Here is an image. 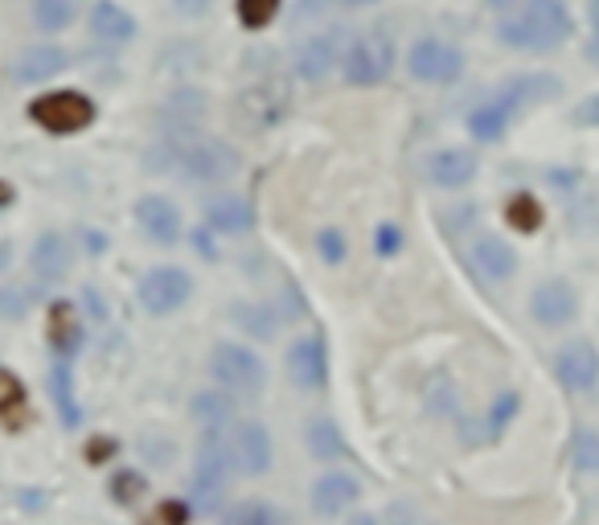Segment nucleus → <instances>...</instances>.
Wrapping results in <instances>:
<instances>
[{"label": "nucleus", "instance_id": "423d86ee", "mask_svg": "<svg viewBox=\"0 0 599 525\" xmlns=\"http://www.w3.org/2000/svg\"><path fill=\"white\" fill-rule=\"evenodd\" d=\"M464 70V53L456 46H447L440 37H423L411 46V74L419 83H431V86H447L456 83Z\"/></svg>", "mask_w": 599, "mask_h": 525}, {"label": "nucleus", "instance_id": "e433bc0d", "mask_svg": "<svg viewBox=\"0 0 599 525\" xmlns=\"http://www.w3.org/2000/svg\"><path fill=\"white\" fill-rule=\"evenodd\" d=\"M403 247V235L394 230V226H378V235H374V251L378 254H394Z\"/></svg>", "mask_w": 599, "mask_h": 525}, {"label": "nucleus", "instance_id": "dca6fc26", "mask_svg": "<svg viewBox=\"0 0 599 525\" xmlns=\"http://www.w3.org/2000/svg\"><path fill=\"white\" fill-rule=\"evenodd\" d=\"M202 116H206V95H202V91H177V95L165 103L160 123L169 128L172 140H189L193 136V128L202 123Z\"/></svg>", "mask_w": 599, "mask_h": 525}, {"label": "nucleus", "instance_id": "ea45409f", "mask_svg": "<svg viewBox=\"0 0 599 525\" xmlns=\"http://www.w3.org/2000/svg\"><path fill=\"white\" fill-rule=\"evenodd\" d=\"M177 9H181L185 17H202L209 9V0H177Z\"/></svg>", "mask_w": 599, "mask_h": 525}, {"label": "nucleus", "instance_id": "4be33fe9", "mask_svg": "<svg viewBox=\"0 0 599 525\" xmlns=\"http://www.w3.org/2000/svg\"><path fill=\"white\" fill-rule=\"evenodd\" d=\"M472 259H477V267L489 275V279H510V275L517 272V254H514V247H510L505 238H493V235L477 238Z\"/></svg>", "mask_w": 599, "mask_h": 525}, {"label": "nucleus", "instance_id": "4c0bfd02", "mask_svg": "<svg viewBox=\"0 0 599 525\" xmlns=\"http://www.w3.org/2000/svg\"><path fill=\"white\" fill-rule=\"evenodd\" d=\"M575 119H579V123H587V128H599V95L583 99V107L575 111Z\"/></svg>", "mask_w": 599, "mask_h": 525}, {"label": "nucleus", "instance_id": "f03ea898", "mask_svg": "<svg viewBox=\"0 0 599 525\" xmlns=\"http://www.w3.org/2000/svg\"><path fill=\"white\" fill-rule=\"evenodd\" d=\"M177 165L185 169L189 181H197V186H218L226 177H235V169H239V153H235L226 140L189 136L185 144L177 148Z\"/></svg>", "mask_w": 599, "mask_h": 525}, {"label": "nucleus", "instance_id": "2eb2a0df", "mask_svg": "<svg viewBox=\"0 0 599 525\" xmlns=\"http://www.w3.org/2000/svg\"><path fill=\"white\" fill-rule=\"evenodd\" d=\"M337 67V37L333 34H316L309 37L300 50H296V74L304 83H325Z\"/></svg>", "mask_w": 599, "mask_h": 525}, {"label": "nucleus", "instance_id": "c756f323", "mask_svg": "<svg viewBox=\"0 0 599 525\" xmlns=\"http://www.w3.org/2000/svg\"><path fill=\"white\" fill-rule=\"evenodd\" d=\"M571 456H575V468H583V473H599V431H575Z\"/></svg>", "mask_w": 599, "mask_h": 525}, {"label": "nucleus", "instance_id": "f3484780", "mask_svg": "<svg viewBox=\"0 0 599 525\" xmlns=\"http://www.w3.org/2000/svg\"><path fill=\"white\" fill-rule=\"evenodd\" d=\"M91 34L107 41V46H123V41H132L136 37V17L120 9L116 0H99L95 9H91Z\"/></svg>", "mask_w": 599, "mask_h": 525}, {"label": "nucleus", "instance_id": "b1692460", "mask_svg": "<svg viewBox=\"0 0 599 525\" xmlns=\"http://www.w3.org/2000/svg\"><path fill=\"white\" fill-rule=\"evenodd\" d=\"M247 116L255 119V123H275V119L288 111V91L284 83H259L247 91Z\"/></svg>", "mask_w": 599, "mask_h": 525}, {"label": "nucleus", "instance_id": "2f4dec72", "mask_svg": "<svg viewBox=\"0 0 599 525\" xmlns=\"http://www.w3.org/2000/svg\"><path fill=\"white\" fill-rule=\"evenodd\" d=\"M275 13H279V0H239V21L247 29H263L272 25Z\"/></svg>", "mask_w": 599, "mask_h": 525}, {"label": "nucleus", "instance_id": "393cba45", "mask_svg": "<svg viewBox=\"0 0 599 525\" xmlns=\"http://www.w3.org/2000/svg\"><path fill=\"white\" fill-rule=\"evenodd\" d=\"M510 111L501 107V103H484V107H477L472 116H468V128H472V136L477 140H501L505 136V128H510Z\"/></svg>", "mask_w": 599, "mask_h": 525}, {"label": "nucleus", "instance_id": "39448f33", "mask_svg": "<svg viewBox=\"0 0 599 525\" xmlns=\"http://www.w3.org/2000/svg\"><path fill=\"white\" fill-rule=\"evenodd\" d=\"M394 67V46L386 34H361L345 50V79L349 86H378Z\"/></svg>", "mask_w": 599, "mask_h": 525}, {"label": "nucleus", "instance_id": "1a4fd4ad", "mask_svg": "<svg viewBox=\"0 0 599 525\" xmlns=\"http://www.w3.org/2000/svg\"><path fill=\"white\" fill-rule=\"evenodd\" d=\"M136 222H140V230L153 238L156 247H172V242L181 238V210H177L169 198H156V193L140 198Z\"/></svg>", "mask_w": 599, "mask_h": 525}, {"label": "nucleus", "instance_id": "7c9ffc66", "mask_svg": "<svg viewBox=\"0 0 599 525\" xmlns=\"http://www.w3.org/2000/svg\"><path fill=\"white\" fill-rule=\"evenodd\" d=\"M53 394H58L62 423L79 427V407H74V386H70V370H67V366H53Z\"/></svg>", "mask_w": 599, "mask_h": 525}, {"label": "nucleus", "instance_id": "79ce46f5", "mask_svg": "<svg viewBox=\"0 0 599 525\" xmlns=\"http://www.w3.org/2000/svg\"><path fill=\"white\" fill-rule=\"evenodd\" d=\"M591 25H596V34H591V50H587V53H591V58L599 62V21H591Z\"/></svg>", "mask_w": 599, "mask_h": 525}, {"label": "nucleus", "instance_id": "473e14b6", "mask_svg": "<svg viewBox=\"0 0 599 525\" xmlns=\"http://www.w3.org/2000/svg\"><path fill=\"white\" fill-rule=\"evenodd\" d=\"M193 415L206 419L209 427L226 423V419H230V398H226V394H197V398H193Z\"/></svg>", "mask_w": 599, "mask_h": 525}, {"label": "nucleus", "instance_id": "f257e3e1", "mask_svg": "<svg viewBox=\"0 0 599 525\" xmlns=\"http://www.w3.org/2000/svg\"><path fill=\"white\" fill-rule=\"evenodd\" d=\"M571 13H566L563 0H526L522 13L501 25V37L517 46V50L547 53L559 50L566 37H571Z\"/></svg>", "mask_w": 599, "mask_h": 525}, {"label": "nucleus", "instance_id": "bb28decb", "mask_svg": "<svg viewBox=\"0 0 599 525\" xmlns=\"http://www.w3.org/2000/svg\"><path fill=\"white\" fill-rule=\"evenodd\" d=\"M34 21L37 29H46V34L67 29L74 21V0H34Z\"/></svg>", "mask_w": 599, "mask_h": 525}, {"label": "nucleus", "instance_id": "5701e85b", "mask_svg": "<svg viewBox=\"0 0 599 525\" xmlns=\"http://www.w3.org/2000/svg\"><path fill=\"white\" fill-rule=\"evenodd\" d=\"M29 419H34V410H29L25 386H21L13 373L0 370V423H4V431H25Z\"/></svg>", "mask_w": 599, "mask_h": 525}, {"label": "nucleus", "instance_id": "20e7f679", "mask_svg": "<svg viewBox=\"0 0 599 525\" xmlns=\"http://www.w3.org/2000/svg\"><path fill=\"white\" fill-rule=\"evenodd\" d=\"M214 378L230 390V398H251L263 390L267 382V370H263V361H259L247 345H235V341H226L214 349Z\"/></svg>", "mask_w": 599, "mask_h": 525}, {"label": "nucleus", "instance_id": "7ed1b4c3", "mask_svg": "<svg viewBox=\"0 0 599 525\" xmlns=\"http://www.w3.org/2000/svg\"><path fill=\"white\" fill-rule=\"evenodd\" d=\"M29 119L53 136H70V132H83L95 123V103L79 91H50L29 107Z\"/></svg>", "mask_w": 599, "mask_h": 525}, {"label": "nucleus", "instance_id": "6ab92c4d", "mask_svg": "<svg viewBox=\"0 0 599 525\" xmlns=\"http://www.w3.org/2000/svg\"><path fill=\"white\" fill-rule=\"evenodd\" d=\"M70 67V53L62 46H29L17 58V83H46Z\"/></svg>", "mask_w": 599, "mask_h": 525}, {"label": "nucleus", "instance_id": "f704fd0d", "mask_svg": "<svg viewBox=\"0 0 599 525\" xmlns=\"http://www.w3.org/2000/svg\"><path fill=\"white\" fill-rule=\"evenodd\" d=\"M111 492H116V501H120V505H132L140 492H144V480H140L136 473H116Z\"/></svg>", "mask_w": 599, "mask_h": 525}, {"label": "nucleus", "instance_id": "4468645a", "mask_svg": "<svg viewBox=\"0 0 599 525\" xmlns=\"http://www.w3.org/2000/svg\"><path fill=\"white\" fill-rule=\"evenodd\" d=\"M477 177V156L468 148H444V153L428 156V181L440 189H460Z\"/></svg>", "mask_w": 599, "mask_h": 525}, {"label": "nucleus", "instance_id": "c03bdc74", "mask_svg": "<svg viewBox=\"0 0 599 525\" xmlns=\"http://www.w3.org/2000/svg\"><path fill=\"white\" fill-rule=\"evenodd\" d=\"M354 525H378V522H374V517H358Z\"/></svg>", "mask_w": 599, "mask_h": 525}, {"label": "nucleus", "instance_id": "c85d7f7f", "mask_svg": "<svg viewBox=\"0 0 599 525\" xmlns=\"http://www.w3.org/2000/svg\"><path fill=\"white\" fill-rule=\"evenodd\" d=\"M223 525H275V509L267 501H239Z\"/></svg>", "mask_w": 599, "mask_h": 525}, {"label": "nucleus", "instance_id": "ddd939ff", "mask_svg": "<svg viewBox=\"0 0 599 525\" xmlns=\"http://www.w3.org/2000/svg\"><path fill=\"white\" fill-rule=\"evenodd\" d=\"M29 263H34L37 284H62L70 272V242L62 235H53V230H46V235L34 242Z\"/></svg>", "mask_w": 599, "mask_h": 525}, {"label": "nucleus", "instance_id": "a18cd8bd", "mask_svg": "<svg viewBox=\"0 0 599 525\" xmlns=\"http://www.w3.org/2000/svg\"><path fill=\"white\" fill-rule=\"evenodd\" d=\"M342 4H374V0H342Z\"/></svg>", "mask_w": 599, "mask_h": 525}, {"label": "nucleus", "instance_id": "cd10ccee", "mask_svg": "<svg viewBox=\"0 0 599 525\" xmlns=\"http://www.w3.org/2000/svg\"><path fill=\"white\" fill-rule=\"evenodd\" d=\"M309 448L312 452H316V456L321 460H342L345 456V440H342V431H337V427L333 423H325V419H321V423H312L309 427Z\"/></svg>", "mask_w": 599, "mask_h": 525}, {"label": "nucleus", "instance_id": "f8f14e48", "mask_svg": "<svg viewBox=\"0 0 599 525\" xmlns=\"http://www.w3.org/2000/svg\"><path fill=\"white\" fill-rule=\"evenodd\" d=\"M554 370L566 390H591L599 378V357L587 341H571L563 354L554 357Z\"/></svg>", "mask_w": 599, "mask_h": 525}, {"label": "nucleus", "instance_id": "c9c22d12", "mask_svg": "<svg viewBox=\"0 0 599 525\" xmlns=\"http://www.w3.org/2000/svg\"><path fill=\"white\" fill-rule=\"evenodd\" d=\"M316 247H321V259H325V263H342V259H345V238H342V230H321Z\"/></svg>", "mask_w": 599, "mask_h": 525}, {"label": "nucleus", "instance_id": "72a5a7b5", "mask_svg": "<svg viewBox=\"0 0 599 525\" xmlns=\"http://www.w3.org/2000/svg\"><path fill=\"white\" fill-rule=\"evenodd\" d=\"M517 415V394H501L496 398V407H493V415H489V435H501L505 431V423Z\"/></svg>", "mask_w": 599, "mask_h": 525}, {"label": "nucleus", "instance_id": "a211bd4d", "mask_svg": "<svg viewBox=\"0 0 599 525\" xmlns=\"http://www.w3.org/2000/svg\"><path fill=\"white\" fill-rule=\"evenodd\" d=\"M358 501V480L349 473H328L316 480V489H312V509L321 513V517H337L345 509Z\"/></svg>", "mask_w": 599, "mask_h": 525}, {"label": "nucleus", "instance_id": "a878e982", "mask_svg": "<svg viewBox=\"0 0 599 525\" xmlns=\"http://www.w3.org/2000/svg\"><path fill=\"white\" fill-rule=\"evenodd\" d=\"M505 222H510L514 230H522V235H534V230L542 226V205L534 202L530 193H514L510 205H505Z\"/></svg>", "mask_w": 599, "mask_h": 525}, {"label": "nucleus", "instance_id": "412c9836", "mask_svg": "<svg viewBox=\"0 0 599 525\" xmlns=\"http://www.w3.org/2000/svg\"><path fill=\"white\" fill-rule=\"evenodd\" d=\"M206 222L218 235H247L255 226V210L242 198H214L206 202Z\"/></svg>", "mask_w": 599, "mask_h": 525}, {"label": "nucleus", "instance_id": "a19ab883", "mask_svg": "<svg viewBox=\"0 0 599 525\" xmlns=\"http://www.w3.org/2000/svg\"><path fill=\"white\" fill-rule=\"evenodd\" d=\"M9 202H13V186H9V181H0V210H4Z\"/></svg>", "mask_w": 599, "mask_h": 525}, {"label": "nucleus", "instance_id": "0eeeda50", "mask_svg": "<svg viewBox=\"0 0 599 525\" xmlns=\"http://www.w3.org/2000/svg\"><path fill=\"white\" fill-rule=\"evenodd\" d=\"M189 291H193L189 272H181V267H153L144 275V284H140V300H144V308L153 317H165V312H177L185 305Z\"/></svg>", "mask_w": 599, "mask_h": 525}, {"label": "nucleus", "instance_id": "37998d69", "mask_svg": "<svg viewBox=\"0 0 599 525\" xmlns=\"http://www.w3.org/2000/svg\"><path fill=\"white\" fill-rule=\"evenodd\" d=\"M591 21H599V0H591Z\"/></svg>", "mask_w": 599, "mask_h": 525}, {"label": "nucleus", "instance_id": "6e6552de", "mask_svg": "<svg viewBox=\"0 0 599 525\" xmlns=\"http://www.w3.org/2000/svg\"><path fill=\"white\" fill-rule=\"evenodd\" d=\"M230 456L242 476H263L272 468V435L259 423H235L230 427Z\"/></svg>", "mask_w": 599, "mask_h": 525}, {"label": "nucleus", "instance_id": "58836bf2", "mask_svg": "<svg viewBox=\"0 0 599 525\" xmlns=\"http://www.w3.org/2000/svg\"><path fill=\"white\" fill-rule=\"evenodd\" d=\"M0 312H9V317H21V312H25V296H21V291H9V296L0 291Z\"/></svg>", "mask_w": 599, "mask_h": 525}, {"label": "nucleus", "instance_id": "aec40b11", "mask_svg": "<svg viewBox=\"0 0 599 525\" xmlns=\"http://www.w3.org/2000/svg\"><path fill=\"white\" fill-rule=\"evenodd\" d=\"M46 337H50V349L58 357L79 354V345H83V329H79V317H74V305H70V300H53L50 305Z\"/></svg>", "mask_w": 599, "mask_h": 525}, {"label": "nucleus", "instance_id": "9d476101", "mask_svg": "<svg viewBox=\"0 0 599 525\" xmlns=\"http://www.w3.org/2000/svg\"><path fill=\"white\" fill-rule=\"evenodd\" d=\"M288 366H291V382L304 390H316L325 386L328 378V354H325V337L312 333V337H300L291 345L288 354Z\"/></svg>", "mask_w": 599, "mask_h": 525}, {"label": "nucleus", "instance_id": "9b49d317", "mask_svg": "<svg viewBox=\"0 0 599 525\" xmlns=\"http://www.w3.org/2000/svg\"><path fill=\"white\" fill-rule=\"evenodd\" d=\"M530 312L542 324L559 329V324L575 321L579 305H575V291H571V284H563V279H547V284H538V291H534Z\"/></svg>", "mask_w": 599, "mask_h": 525}]
</instances>
